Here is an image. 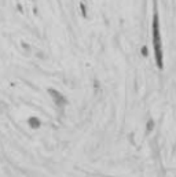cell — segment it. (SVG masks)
<instances>
[{
	"mask_svg": "<svg viewBox=\"0 0 176 177\" xmlns=\"http://www.w3.org/2000/svg\"><path fill=\"white\" fill-rule=\"evenodd\" d=\"M153 47H154L155 63L158 69H162V41H161V32H160V19H158L157 7L154 4V14H153Z\"/></svg>",
	"mask_w": 176,
	"mask_h": 177,
	"instance_id": "1",
	"label": "cell"
}]
</instances>
